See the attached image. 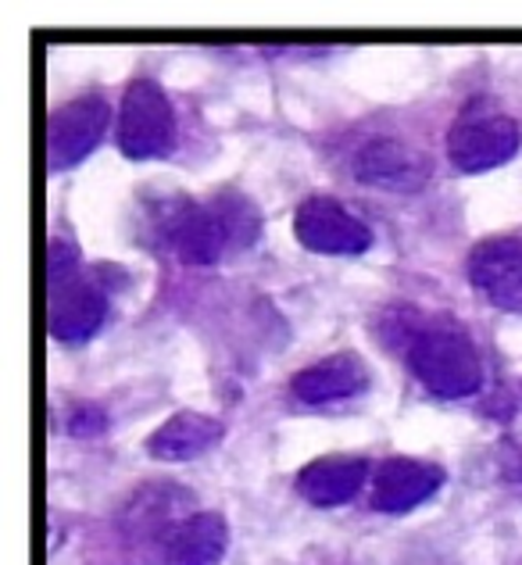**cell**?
Here are the masks:
<instances>
[{"label": "cell", "instance_id": "1", "mask_svg": "<svg viewBox=\"0 0 522 565\" xmlns=\"http://www.w3.org/2000/svg\"><path fill=\"white\" fill-rule=\"evenodd\" d=\"M47 326L62 344H79L94 337L108 319V294L83 273L79 250L68 241H51L47 250Z\"/></svg>", "mask_w": 522, "mask_h": 565}, {"label": "cell", "instance_id": "2", "mask_svg": "<svg viewBox=\"0 0 522 565\" xmlns=\"http://www.w3.org/2000/svg\"><path fill=\"white\" fill-rule=\"evenodd\" d=\"M408 369L429 394L472 397L483 386V362L458 326H426L405 344Z\"/></svg>", "mask_w": 522, "mask_h": 565}, {"label": "cell", "instance_id": "3", "mask_svg": "<svg viewBox=\"0 0 522 565\" xmlns=\"http://www.w3.org/2000/svg\"><path fill=\"white\" fill-rule=\"evenodd\" d=\"M147 230L166 255L183 265H215L230 247L212 204L193 201L187 193H166L147 204Z\"/></svg>", "mask_w": 522, "mask_h": 565}, {"label": "cell", "instance_id": "4", "mask_svg": "<svg viewBox=\"0 0 522 565\" xmlns=\"http://www.w3.org/2000/svg\"><path fill=\"white\" fill-rule=\"evenodd\" d=\"M175 140V115L155 79H132L118 108V151L129 161L166 154Z\"/></svg>", "mask_w": 522, "mask_h": 565}, {"label": "cell", "instance_id": "5", "mask_svg": "<svg viewBox=\"0 0 522 565\" xmlns=\"http://www.w3.org/2000/svg\"><path fill=\"white\" fill-rule=\"evenodd\" d=\"M522 147L519 122L501 111L487 108H466V115L458 118L447 132V158L458 172H487L504 166L509 158Z\"/></svg>", "mask_w": 522, "mask_h": 565}, {"label": "cell", "instance_id": "6", "mask_svg": "<svg viewBox=\"0 0 522 565\" xmlns=\"http://www.w3.org/2000/svg\"><path fill=\"white\" fill-rule=\"evenodd\" d=\"M111 122V108L108 100L100 97H76L54 108L47 118V158L51 169H72L94 151L104 140Z\"/></svg>", "mask_w": 522, "mask_h": 565}, {"label": "cell", "instance_id": "7", "mask_svg": "<svg viewBox=\"0 0 522 565\" xmlns=\"http://www.w3.org/2000/svg\"><path fill=\"white\" fill-rule=\"evenodd\" d=\"M294 233L316 255H362L372 244L365 222L333 198H308L294 215Z\"/></svg>", "mask_w": 522, "mask_h": 565}, {"label": "cell", "instance_id": "8", "mask_svg": "<svg viewBox=\"0 0 522 565\" xmlns=\"http://www.w3.org/2000/svg\"><path fill=\"white\" fill-rule=\"evenodd\" d=\"M469 279L494 308L522 316V241L519 236H494L472 247Z\"/></svg>", "mask_w": 522, "mask_h": 565}, {"label": "cell", "instance_id": "9", "mask_svg": "<svg viewBox=\"0 0 522 565\" xmlns=\"http://www.w3.org/2000/svg\"><path fill=\"white\" fill-rule=\"evenodd\" d=\"M354 175L380 190H423L429 175H434V166L415 147L380 137L369 140L354 154Z\"/></svg>", "mask_w": 522, "mask_h": 565}, {"label": "cell", "instance_id": "10", "mask_svg": "<svg viewBox=\"0 0 522 565\" xmlns=\"http://www.w3.org/2000/svg\"><path fill=\"white\" fill-rule=\"evenodd\" d=\"M444 472L419 458H386L372 476V509L386 515L412 512L440 490Z\"/></svg>", "mask_w": 522, "mask_h": 565}, {"label": "cell", "instance_id": "11", "mask_svg": "<svg viewBox=\"0 0 522 565\" xmlns=\"http://www.w3.org/2000/svg\"><path fill=\"white\" fill-rule=\"evenodd\" d=\"M369 386V369L358 354H330L322 362L305 365L290 380V391L301 405H337V401L358 397Z\"/></svg>", "mask_w": 522, "mask_h": 565}, {"label": "cell", "instance_id": "12", "mask_svg": "<svg viewBox=\"0 0 522 565\" xmlns=\"http://www.w3.org/2000/svg\"><path fill=\"white\" fill-rule=\"evenodd\" d=\"M226 519L219 512H193L161 537L158 562L161 565H219L226 555Z\"/></svg>", "mask_w": 522, "mask_h": 565}, {"label": "cell", "instance_id": "13", "mask_svg": "<svg viewBox=\"0 0 522 565\" xmlns=\"http://www.w3.org/2000/svg\"><path fill=\"white\" fill-rule=\"evenodd\" d=\"M369 462L362 455H322L297 472V494L319 509L348 504L365 487Z\"/></svg>", "mask_w": 522, "mask_h": 565}, {"label": "cell", "instance_id": "14", "mask_svg": "<svg viewBox=\"0 0 522 565\" xmlns=\"http://www.w3.org/2000/svg\"><path fill=\"white\" fill-rule=\"evenodd\" d=\"M222 434H226V426L212 419V415L175 412L172 419H166L147 437V451H151V458H158V462H190V458L215 448Z\"/></svg>", "mask_w": 522, "mask_h": 565}, {"label": "cell", "instance_id": "15", "mask_svg": "<svg viewBox=\"0 0 522 565\" xmlns=\"http://www.w3.org/2000/svg\"><path fill=\"white\" fill-rule=\"evenodd\" d=\"M207 204H212V212L219 215L222 230H226L230 247H247V244L258 241L262 215H258V207L244 198V193L226 190V193H219V198H212Z\"/></svg>", "mask_w": 522, "mask_h": 565}, {"label": "cell", "instance_id": "16", "mask_svg": "<svg viewBox=\"0 0 522 565\" xmlns=\"http://www.w3.org/2000/svg\"><path fill=\"white\" fill-rule=\"evenodd\" d=\"M104 429V415L97 408H79L76 419H72V434L76 437H94Z\"/></svg>", "mask_w": 522, "mask_h": 565}]
</instances>
